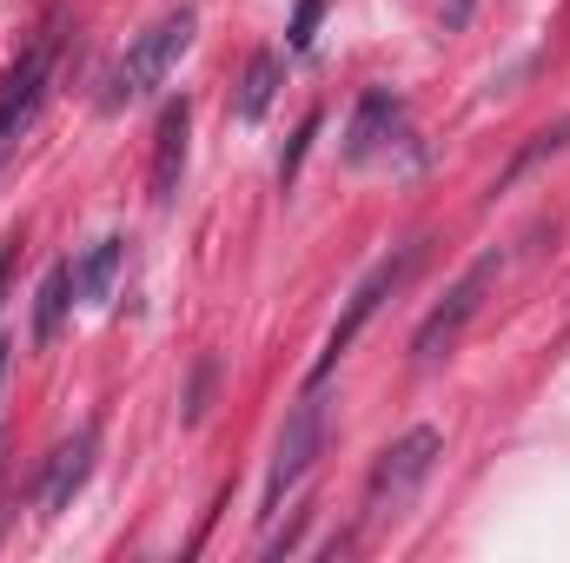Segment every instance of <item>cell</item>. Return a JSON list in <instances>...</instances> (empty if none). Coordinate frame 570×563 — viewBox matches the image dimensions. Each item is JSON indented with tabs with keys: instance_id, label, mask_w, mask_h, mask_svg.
I'll use <instances>...</instances> for the list:
<instances>
[{
	"instance_id": "30bf717a",
	"label": "cell",
	"mask_w": 570,
	"mask_h": 563,
	"mask_svg": "<svg viewBox=\"0 0 570 563\" xmlns=\"http://www.w3.org/2000/svg\"><path fill=\"white\" fill-rule=\"evenodd\" d=\"M67 305H73V266L60 259V266L40 279V292H33V345H40V352L60 338V325H67Z\"/></svg>"
},
{
	"instance_id": "7a4b0ae2",
	"label": "cell",
	"mask_w": 570,
	"mask_h": 563,
	"mask_svg": "<svg viewBox=\"0 0 570 563\" xmlns=\"http://www.w3.org/2000/svg\"><path fill=\"white\" fill-rule=\"evenodd\" d=\"M419 266H425V239L399 246L392 259H379V266H372V273L358 279V292L345 298V312H338V325H332V338H325V352H318V365H312V385H325V378H332V365H338V358H345V352L358 345V332H365V325L379 318V305H385V298H392V292H399L405 279H412Z\"/></svg>"
},
{
	"instance_id": "277c9868",
	"label": "cell",
	"mask_w": 570,
	"mask_h": 563,
	"mask_svg": "<svg viewBox=\"0 0 570 563\" xmlns=\"http://www.w3.org/2000/svg\"><path fill=\"white\" fill-rule=\"evenodd\" d=\"M438 457H444V437H438L431 424L392 437V444L379 451V464H372V484H365V524H385L431 471H438Z\"/></svg>"
},
{
	"instance_id": "8fae6325",
	"label": "cell",
	"mask_w": 570,
	"mask_h": 563,
	"mask_svg": "<svg viewBox=\"0 0 570 563\" xmlns=\"http://www.w3.org/2000/svg\"><path fill=\"white\" fill-rule=\"evenodd\" d=\"M120 266H127V239H100V246L73 266V292H80L87 305H107V298H114V279H120Z\"/></svg>"
},
{
	"instance_id": "5bb4252c",
	"label": "cell",
	"mask_w": 570,
	"mask_h": 563,
	"mask_svg": "<svg viewBox=\"0 0 570 563\" xmlns=\"http://www.w3.org/2000/svg\"><path fill=\"white\" fill-rule=\"evenodd\" d=\"M312 134H318V113H305L298 140H292V152H285V166H279V179H285V186H292V172H298V159H305V146H312Z\"/></svg>"
},
{
	"instance_id": "9c48e42d",
	"label": "cell",
	"mask_w": 570,
	"mask_h": 563,
	"mask_svg": "<svg viewBox=\"0 0 570 563\" xmlns=\"http://www.w3.org/2000/svg\"><path fill=\"white\" fill-rule=\"evenodd\" d=\"M186 134H193V100H166L159 107V127H153V206H173L179 192V172H186Z\"/></svg>"
},
{
	"instance_id": "9a60e30c",
	"label": "cell",
	"mask_w": 570,
	"mask_h": 563,
	"mask_svg": "<svg viewBox=\"0 0 570 563\" xmlns=\"http://www.w3.org/2000/svg\"><path fill=\"white\" fill-rule=\"evenodd\" d=\"M471 7L478 0H444V33H464L471 27Z\"/></svg>"
},
{
	"instance_id": "7c38bea8",
	"label": "cell",
	"mask_w": 570,
	"mask_h": 563,
	"mask_svg": "<svg viewBox=\"0 0 570 563\" xmlns=\"http://www.w3.org/2000/svg\"><path fill=\"white\" fill-rule=\"evenodd\" d=\"M273 93H279V53H253V60H246V80H239L233 113H239V120H259V113L273 107Z\"/></svg>"
},
{
	"instance_id": "5b68a950",
	"label": "cell",
	"mask_w": 570,
	"mask_h": 563,
	"mask_svg": "<svg viewBox=\"0 0 570 563\" xmlns=\"http://www.w3.org/2000/svg\"><path fill=\"white\" fill-rule=\"evenodd\" d=\"M498 273H504V259L498 253H484L478 266H464V279L444 292V305H431V318L419 325V338H412V358L419 365H431V358H444L458 338H464V325L484 312V298H491V285H498Z\"/></svg>"
},
{
	"instance_id": "3957f363",
	"label": "cell",
	"mask_w": 570,
	"mask_h": 563,
	"mask_svg": "<svg viewBox=\"0 0 570 563\" xmlns=\"http://www.w3.org/2000/svg\"><path fill=\"white\" fill-rule=\"evenodd\" d=\"M53 60H60V27H40L33 47L13 60V73L0 80V166L13 159V146L27 140V127L40 120L47 107V87H53Z\"/></svg>"
},
{
	"instance_id": "ba28073f",
	"label": "cell",
	"mask_w": 570,
	"mask_h": 563,
	"mask_svg": "<svg viewBox=\"0 0 570 563\" xmlns=\"http://www.w3.org/2000/svg\"><path fill=\"white\" fill-rule=\"evenodd\" d=\"M94 451H100V424H80V431L47 457V477H40V504H47V517H60V511L87 491V477H94Z\"/></svg>"
},
{
	"instance_id": "2e32d148",
	"label": "cell",
	"mask_w": 570,
	"mask_h": 563,
	"mask_svg": "<svg viewBox=\"0 0 570 563\" xmlns=\"http://www.w3.org/2000/svg\"><path fill=\"white\" fill-rule=\"evenodd\" d=\"M13 253H20V239H7V246H0V298H7V273H13Z\"/></svg>"
},
{
	"instance_id": "52a82bcc",
	"label": "cell",
	"mask_w": 570,
	"mask_h": 563,
	"mask_svg": "<svg viewBox=\"0 0 570 563\" xmlns=\"http://www.w3.org/2000/svg\"><path fill=\"white\" fill-rule=\"evenodd\" d=\"M412 140V120H405V100L399 93H385V87H372L358 107H352V127H345V159L352 166H372V159H385L392 146Z\"/></svg>"
},
{
	"instance_id": "6da1fadb",
	"label": "cell",
	"mask_w": 570,
	"mask_h": 563,
	"mask_svg": "<svg viewBox=\"0 0 570 563\" xmlns=\"http://www.w3.org/2000/svg\"><path fill=\"white\" fill-rule=\"evenodd\" d=\"M193 27H199V13H193V7H173V13H159L140 40L120 53V67L107 73V93H100V107H107V113H120V107L146 100L153 87H166V73H173V67H179V53L193 47Z\"/></svg>"
},
{
	"instance_id": "e0dca14e",
	"label": "cell",
	"mask_w": 570,
	"mask_h": 563,
	"mask_svg": "<svg viewBox=\"0 0 570 563\" xmlns=\"http://www.w3.org/2000/svg\"><path fill=\"white\" fill-rule=\"evenodd\" d=\"M7 365H13V338H0V392H7Z\"/></svg>"
},
{
	"instance_id": "4fadbf2b",
	"label": "cell",
	"mask_w": 570,
	"mask_h": 563,
	"mask_svg": "<svg viewBox=\"0 0 570 563\" xmlns=\"http://www.w3.org/2000/svg\"><path fill=\"white\" fill-rule=\"evenodd\" d=\"M318 20H325V0H298V13H292V53H305L318 40Z\"/></svg>"
},
{
	"instance_id": "8992f818",
	"label": "cell",
	"mask_w": 570,
	"mask_h": 563,
	"mask_svg": "<svg viewBox=\"0 0 570 563\" xmlns=\"http://www.w3.org/2000/svg\"><path fill=\"white\" fill-rule=\"evenodd\" d=\"M318 444H325V405H318V392H305L298 398V412L285 418L279 431V451H273V477H266V511H279V497L312 471V457H318Z\"/></svg>"
}]
</instances>
